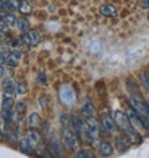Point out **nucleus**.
<instances>
[{
    "label": "nucleus",
    "mask_w": 149,
    "mask_h": 158,
    "mask_svg": "<svg viewBox=\"0 0 149 158\" xmlns=\"http://www.w3.org/2000/svg\"><path fill=\"white\" fill-rule=\"evenodd\" d=\"M115 121L117 123V126L122 130V132L132 141V142H135V143H140L142 142V136L139 135V132L137 131V128L133 126L131 118L127 113H124L123 111H119L117 110L115 112Z\"/></svg>",
    "instance_id": "f257e3e1"
},
{
    "label": "nucleus",
    "mask_w": 149,
    "mask_h": 158,
    "mask_svg": "<svg viewBox=\"0 0 149 158\" xmlns=\"http://www.w3.org/2000/svg\"><path fill=\"white\" fill-rule=\"evenodd\" d=\"M98 137H99V127L97 121L93 117L87 118L86 125H85V137L83 141H87L90 144H96L98 142Z\"/></svg>",
    "instance_id": "f03ea898"
},
{
    "label": "nucleus",
    "mask_w": 149,
    "mask_h": 158,
    "mask_svg": "<svg viewBox=\"0 0 149 158\" xmlns=\"http://www.w3.org/2000/svg\"><path fill=\"white\" fill-rule=\"evenodd\" d=\"M62 137H63V142L68 149H71V151L77 149L79 136L73 131V128L70 127V125H62Z\"/></svg>",
    "instance_id": "7ed1b4c3"
},
{
    "label": "nucleus",
    "mask_w": 149,
    "mask_h": 158,
    "mask_svg": "<svg viewBox=\"0 0 149 158\" xmlns=\"http://www.w3.org/2000/svg\"><path fill=\"white\" fill-rule=\"evenodd\" d=\"M129 103L134 111H137L145 121L149 122V102H144L142 98L132 97L129 98Z\"/></svg>",
    "instance_id": "20e7f679"
},
{
    "label": "nucleus",
    "mask_w": 149,
    "mask_h": 158,
    "mask_svg": "<svg viewBox=\"0 0 149 158\" xmlns=\"http://www.w3.org/2000/svg\"><path fill=\"white\" fill-rule=\"evenodd\" d=\"M85 125H86V122L77 113H73L71 116V126H72L73 131L76 132V135L79 136V138L82 139V141H83V137H85Z\"/></svg>",
    "instance_id": "39448f33"
},
{
    "label": "nucleus",
    "mask_w": 149,
    "mask_h": 158,
    "mask_svg": "<svg viewBox=\"0 0 149 158\" xmlns=\"http://www.w3.org/2000/svg\"><path fill=\"white\" fill-rule=\"evenodd\" d=\"M60 98L62 101L63 105L67 106H72L73 103H76V95L72 89H70L68 86H63L60 91Z\"/></svg>",
    "instance_id": "423d86ee"
},
{
    "label": "nucleus",
    "mask_w": 149,
    "mask_h": 158,
    "mask_svg": "<svg viewBox=\"0 0 149 158\" xmlns=\"http://www.w3.org/2000/svg\"><path fill=\"white\" fill-rule=\"evenodd\" d=\"M14 96L11 94L4 92L3 95V116L9 118L13 114V106H14Z\"/></svg>",
    "instance_id": "0eeeda50"
},
{
    "label": "nucleus",
    "mask_w": 149,
    "mask_h": 158,
    "mask_svg": "<svg viewBox=\"0 0 149 158\" xmlns=\"http://www.w3.org/2000/svg\"><path fill=\"white\" fill-rule=\"evenodd\" d=\"M21 40H22L24 44L36 46L40 43V34L37 31H35V30H29L27 32H22Z\"/></svg>",
    "instance_id": "6e6552de"
},
{
    "label": "nucleus",
    "mask_w": 149,
    "mask_h": 158,
    "mask_svg": "<svg viewBox=\"0 0 149 158\" xmlns=\"http://www.w3.org/2000/svg\"><path fill=\"white\" fill-rule=\"evenodd\" d=\"M101 121H102L103 128H104L108 133H115V132L117 131V123H116V121H115V118H112L108 113L101 114Z\"/></svg>",
    "instance_id": "1a4fd4ad"
},
{
    "label": "nucleus",
    "mask_w": 149,
    "mask_h": 158,
    "mask_svg": "<svg viewBox=\"0 0 149 158\" xmlns=\"http://www.w3.org/2000/svg\"><path fill=\"white\" fill-rule=\"evenodd\" d=\"M47 141H49L50 151L54 152L55 156H57V157H62V156H63V149H62V146H61V143L58 142L57 137H56L55 135L51 133V135L47 137Z\"/></svg>",
    "instance_id": "9d476101"
},
{
    "label": "nucleus",
    "mask_w": 149,
    "mask_h": 158,
    "mask_svg": "<svg viewBox=\"0 0 149 158\" xmlns=\"http://www.w3.org/2000/svg\"><path fill=\"white\" fill-rule=\"evenodd\" d=\"M98 151H99V156L102 157H109L112 153H113V147L109 142L102 141L98 146Z\"/></svg>",
    "instance_id": "9b49d317"
},
{
    "label": "nucleus",
    "mask_w": 149,
    "mask_h": 158,
    "mask_svg": "<svg viewBox=\"0 0 149 158\" xmlns=\"http://www.w3.org/2000/svg\"><path fill=\"white\" fill-rule=\"evenodd\" d=\"M27 138H29V141H30V143H31V146H32L34 148H36L37 146H39V144L42 142L40 133L37 132L36 130H30L29 133H27Z\"/></svg>",
    "instance_id": "f8f14e48"
},
{
    "label": "nucleus",
    "mask_w": 149,
    "mask_h": 158,
    "mask_svg": "<svg viewBox=\"0 0 149 158\" xmlns=\"http://www.w3.org/2000/svg\"><path fill=\"white\" fill-rule=\"evenodd\" d=\"M99 11L103 16H107V18H113L117 15V9L116 6L111 5V4H104L99 8Z\"/></svg>",
    "instance_id": "ddd939ff"
},
{
    "label": "nucleus",
    "mask_w": 149,
    "mask_h": 158,
    "mask_svg": "<svg viewBox=\"0 0 149 158\" xmlns=\"http://www.w3.org/2000/svg\"><path fill=\"white\" fill-rule=\"evenodd\" d=\"M131 142H132V141H131L126 135H124L123 137H117V147H118V149H119L121 152L128 149L129 146H131Z\"/></svg>",
    "instance_id": "4468645a"
},
{
    "label": "nucleus",
    "mask_w": 149,
    "mask_h": 158,
    "mask_svg": "<svg viewBox=\"0 0 149 158\" xmlns=\"http://www.w3.org/2000/svg\"><path fill=\"white\" fill-rule=\"evenodd\" d=\"M95 112H96V110H95L93 105L91 103V101H87V102L82 106V114H83L85 117H87V118L93 117V116H95Z\"/></svg>",
    "instance_id": "2eb2a0df"
},
{
    "label": "nucleus",
    "mask_w": 149,
    "mask_h": 158,
    "mask_svg": "<svg viewBox=\"0 0 149 158\" xmlns=\"http://www.w3.org/2000/svg\"><path fill=\"white\" fill-rule=\"evenodd\" d=\"M19 146H20V149H21L22 153H25V154H31V151H32L34 147L31 146L29 138H22V139L19 142Z\"/></svg>",
    "instance_id": "dca6fc26"
},
{
    "label": "nucleus",
    "mask_w": 149,
    "mask_h": 158,
    "mask_svg": "<svg viewBox=\"0 0 149 158\" xmlns=\"http://www.w3.org/2000/svg\"><path fill=\"white\" fill-rule=\"evenodd\" d=\"M19 11L24 15H29L32 13V6L30 5V3L27 0H21L20 2V6H19Z\"/></svg>",
    "instance_id": "f3484780"
},
{
    "label": "nucleus",
    "mask_w": 149,
    "mask_h": 158,
    "mask_svg": "<svg viewBox=\"0 0 149 158\" xmlns=\"http://www.w3.org/2000/svg\"><path fill=\"white\" fill-rule=\"evenodd\" d=\"M2 20H4L5 24L9 26H14L15 24H18V18L13 13H8L5 15H2Z\"/></svg>",
    "instance_id": "a211bd4d"
},
{
    "label": "nucleus",
    "mask_w": 149,
    "mask_h": 158,
    "mask_svg": "<svg viewBox=\"0 0 149 158\" xmlns=\"http://www.w3.org/2000/svg\"><path fill=\"white\" fill-rule=\"evenodd\" d=\"M3 90H4V92H6V94H13V92H15V84L11 81V80H4L3 81Z\"/></svg>",
    "instance_id": "6ab92c4d"
},
{
    "label": "nucleus",
    "mask_w": 149,
    "mask_h": 158,
    "mask_svg": "<svg viewBox=\"0 0 149 158\" xmlns=\"http://www.w3.org/2000/svg\"><path fill=\"white\" fill-rule=\"evenodd\" d=\"M40 121H41V118H40V114L39 113H31L30 117H29V125L30 127H36V126H39L40 125Z\"/></svg>",
    "instance_id": "aec40b11"
},
{
    "label": "nucleus",
    "mask_w": 149,
    "mask_h": 158,
    "mask_svg": "<svg viewBox=\"0 0 149 158\" xmlns=\"http://www.w3.org/2000/svg\"><path fill=\"white\" fill-rule=\"evenodd\" d=\"M18 27L21 32H27L29 31V27H30V24L27 21V19L25 18H20L18 19Z\"/></svg>",
    "instance_id": "412c9836"
},
{
    "label": "nucleus",
    "mask_w": 149,
    "mask_h": 158,
    "mask_svg": "<svg viewBox=\"0 0 149 158\" xmlns=\"http://www.w3.org/2000/svg\"><path fill=\"white\" fill-rule=\"evenodd\" d=\"M19 6H20V0H6V8L9 10H19Z\"/></svg>",
    "instance_id": "4be33fe9"
},
{
    "label": "nucleus",
    "mask_w": 149,
    "mask_h": 158,
    "mask_svg": "<svg viewBox=\"0 0 149 158\" xmlns=\"http://www.w3.org/2000/svg\"><path fill=\"white\" fill-rule=\"evenodd\" d=\"M74 156L80 157V158H93L95 157V154L92 152L87 151V149H80V151H77L76 153H74Z\"/></svg>",
    "instance_id": "5701e85b"
},
{
    "label": "nucleus",
    "mask_w": 149,
    "mask_h": 158,
    "mask_svg": "<svg viewBox=\"0 0 149 158\" xmlns=\"http://www.w3.org/2000/svg\"><path fill=\"white\" fill-rule=\"evenodd\" d=\"M15 111H16L19 114H22V113L26 111V102H25V101H19V102L15 105Z\"/></svg>",
    "instance_id": "b1692460"
},
{
    "label": "nucleus",
    "mask_w": 149,
    "mask_h": 158,
    "mask_svg": "<svg viewBox=\"0 0 149 158\" xmlns=\"http://www.w3.org/2000/svg\"><path fill=\"white\" fill-rule=\"evenodd\" d=\"M25 92H26L25 85L21 84V82H16V84H15V94H18V95H24Z\"/></svg>",
    "instance_id": "393cba45"
},
{
    "label": "nucleus",
    "mask_w": 149,
    "mask_h": 158,
    "mask_svg": "<svg viewBox=\"0 0 149 158\" xmlns=\"http://www.w3.org/2000/svg\"><path fill=\"white\" fill-rule=\"evenodd\" d=\"M140 80L144 84V86L149 90V72H143L140 73Z\"/></svg>",
    "instance_id": "a878e982"
},
{
    "label": "nucleus",
    "mask_w": 149,
    "mask_h": 158,
    "mask_svg": "<svg viewBox=\"0 0 149 158\" xmlns=\"http://www.w3.org/2000/svg\"><path fill=\"white\" fill-rule=\"evenodd\" d=\"M10 56H11V57H14L15 60L20 61V60H21V57H22V54H21L19 50H16V49H13V50L10 51Z\"/></svg>",
    "instance_id": "bb28decb"
},
{
    "label": "nucleus",
    "mask_w": 149,
    "mask_h": 158,
    "mask_svg": "<svg viewBox=\"0 0 149 158\" xmlns=\"http://www.w3.org/2000/svg\"><path fill=\"white\" fill-rule=\"evenodd\" d=\"M6 64L10 66V67H15L16 65H18V60H15L14 57H11V56H9L8 59H6Z\"/></svg>",
    "instance_id": "cd10ccee"
},
{
    "label": "nucleus",
    "mask_w": 149,
    "mask_h": 158,
    "mask_svg": "<svg viewBox=\"0 0 149 158\" xmlns=\"http://www.w3.org/2000/svg\"><path fill=\"white\" fill-rule=\"evenodd\" d=\"M37 81L40 84H46V75L44 72H40L39 76H37Z\"/></svg>",
    "instance_id": "c85d7f7f"
},
{
    "label": "nucleus",
    "mask_w": 149,
    "mask_h": 158,
    "mask_svg": "<svg viewBox=\"0 0 149 158\" xmlns=\"http://www.w3.org/2000/svg\"><path fill=\"white\" fill-rule=\"evenodd\" d=\"M140 8L143 9H149V0H140Z\"/></svg>",
    "instance_id": "c756f323"
},
{
    "label": "nucleus",
    "mask_w": 149,
    "mask_h": 158,
    "mask_svg": "<svg viewBox=\"0 0 149 158\" xmlns=\"http://www.w3.org/2000/svg\"><path fill=\"white\" fill-rule=\"evenodd\" d=\"M0 26H2V32H3V34H4V32H6L8 27H6V24H5V21H4V20H2V23H0Z\"/></svg>",
    "instance_id": "7c9ffc66"
},
{
    "label": "nucleus",
    "mask_w": 149,
    "mask_h": 158,
    "mask_svg": "<svg viewBox=\"0 0 149 158\" xmlns=\"http://www.w3.org/2000/svg\"><path fill=\"white\" fill-rule=\"evenodd\" d=\"M18 45H19V40H18V39H14L13 43H11V46H13V48H16Z\"/></svg>",
    "instance_id": "2f4dec72"
},
{
    "label": "nucleus",
    "mask_w": 149,
    "mask_h": 158,
    "mask_svg": "<svg viewBox=\"0 0 149 158\" xmlns=\"http://www.w3.org/2000/svg\"><path fill=\"white\" fill-rule=\"evenodd\" d=\"M27 2H34V0H27Z\"/></svg>",
    "instance_id": "473e14b6"
},
{
    "label": "nucleus",
    "mask_w": 149,
    "mask_h": 158,
    "mask_svg": "<svg viewBox=\"0 0 149 158\" xmlns=\"http://www.w3.org/2000/svg\"><path fill=\"white\" fill-rule=\"evenodd\" d=\"M148 101H149V96H148Z\"/></svg>",
    "instance_id": "72a5a7b5"
}]
</instances>
